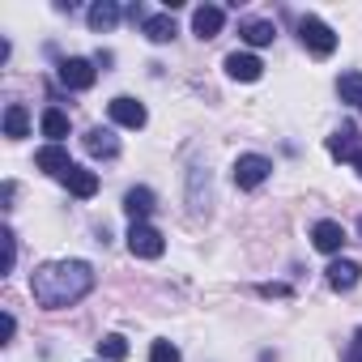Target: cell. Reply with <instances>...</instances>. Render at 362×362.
<instances>
[{
	"label": "cell",
	"mask_w": 362,
	"mask_h": 362,
	"mask_svg": "<svg viewBox=\"0 0 362 362\" xmlns=\"http://www.w3.org/2000/svg\"><path fill=\"white\" fill-rule=\"evenodd\" d=\"M149 362H179V349L170 341H153L149 345Z\"/></svg>",
	"instance_id": "cell-23"
},
{
	"label": "cell",
	"mask_w": 362,
	"mask_h": 362,
	"mask_svg": "<svg viewBox=\"0 0 362 362\" xmlns=\"http://www.w3.org/2000/svg\"><path fill=\"white\" fill-rule=\"evenodd\" d=\"M349 166H354V170H358V175H362V149H358V153H354V158H349Z\"/></svg>",
	"instance_id": "cell-28"
},
{
	"label": "cell",
	"mask_w": 362,
	"mask_h": 362,
	"mask_svg": "<svg viewBox=\"0 0 362 362\" xmlns=\"http://www.w3.org/2000/svg\"><path fill=\"white\" fill-rule=\"evenodd\" d=\"M90 290H94V269L86 260H52V264H39L30 277V294L47 311L81 303Z\"/></svg>",
	"instance_id": "cell-1"
},
{
	"label": "cell",
	"mask_w": 362,
	"mask_h": 362,
	"mask_svg": "<svg viewBox=\"0 0 362 362\" xmlns=\"http://www.w3.org/2000/svg\"><path fill=\"white\" fill-rule=\"evenodd\" d=\"M239 35H243V43H247V47H269V43L277 39V26L256 18V22H243V26H239Z\"/></svg>",
	"instance_id": "cell-17"
},
{
	"label": "cell",
	"mask_w": 362,
	"mask_h": 362,
	"mask_svg": "<svg viewBox=\"0 0 362 362\" xmlns=\"http://www.w3.org/2000/svg\"><path fill=\"white\" fill-rule=\"evenodd\" d=\"M115 22H119V5H111V0H98V5H90V30L107 35V30H115Z\"/></svg>",
	"instance_id": "cell-19"
},
{
	"label": "cell",
	"mask_w": 362,
	"mask_h": 362,
	"mask_svg": "<svg viewBox=\"0 0 362 362\" xmlns=\"http://www.w3.org/2000/svg\"><path fill=\"white\" fill-rule=\"evenodd\" d=\"M226 73H230L235 81H260V77H264V64H260V56H252V52H230V56H226Z\"/></svg>",
	"instance_id": "cell-7"
},
{
	"label": "cell",
	"mask_w": 362,
	"mask_h": 362,
	"mask_svg": "<svg viewBox=\"0 0 362 362\" xmlns=\"http://www.w3.org/2000/svg\"><path fill=\"white\" fill-rule=\"evenodd\" d=\"M81 145H86V153H94V158H115V153H119V141H115L111 128H90V132L81 136Z\"/></svg>",
	"instance_id": "cell-11"
},
{
	"label": "cell",
	"mask_w": 362,
	"mask_h": 362,
	"mask_svg": "<svg viewBox=\"0 0 362 362\" xmlns=\"http://www.w3.org/2000/svg\"><path fill=\"white\" fill-rule=\"evenodd\" d=\"M35 166H39V170H47V175H60V179L73 170V162H69V149H64V145H43V149L35 153Z\"/></svg>",
	"instance_id": "cell-9"
},
{
	"label": "cell",
	"mask_w": 362,
	"mask_h": 362,
	"mask_svg": "<svg viewBox=\"0 0 362 362\" xmlns=\"http://www.w3.org/2000/svg\"><path fill=\"white\" fill-rule=\"evenodd\" d=\"M39 128H43V136H47L52 145H60V141L69 136V115H64L60 107H47L43 119H39Z\"/></svg>",
	"instance_id": "cell-18"
},
{
	"label": "cell",
	"mask_w": 362,
	"mask_h": 362,
	"mask_svg": "<svg viewBox=\"0 0 362 362\" xmlns=\"http://www.w3.org/2000/svg\"><path fill=\"white\" fill-rule=\"evenodd\" d=\"M26 132H30L26 107H22V103H9V107H5V136H9V141H22Z\"/></svg>",
	"instance_id": "cell-20"
},
{
	"label": "cell",
	"mask_w": 362,
	"mask_h": 362,
	"mask_svg": "<svg viewBox=\"0 0 362 362\" xmlns=\"http://www.w3.org/2000/svg\"><path fill=\"white\" fill-rule=\"evenodd\" d=\"M358 136H362L358 128H341V132H332V136H328V153H332V158H341V162H349V158L362 149V141H358Z\"/></svg>",
	"instance_id": "cell-14"
},
{
	"label": "cell",
	"mask_w": 362,
	"mask_h": 362,
	"mask_svg": "<svg viewBox=\"0 0 362 362\" xmlns=\"http://www.w3.org/2000/svg\"><path fill=\"white\" fill-rule=\"evenodd\" d=\"M324 277H328L332 290H354L358 277H362V264H358V260H332V264L324 269Z\"/></svg>",
	"instance_id": "cell-10"
},
{
	"label": "cell",
	"mask_w": 362,
	"mask_h": 362,
	"mask_svg": "<svg viewBox=\"0 0 362 362\" xmlns=\"http://www.w3.org/2000/svg\"><path fill=\"white\" fill-rule=\"evenodd\" d=\"M222 22H226V13H222L218 5H201V9L192 13V30H197V39H214V35L222 30Z\"/></svg>",
	"instance_id": "cell-12"
},
{
	"label": "cell",
	"mask_w": 362,
	"mask_h": 362,
	"mask_svg": "<svg viewBox=\"0 0 362 362\" xmlns=\"http://www.w3.org/2000/svg\"><path fill=\"white\" fill-rule=\"evenodd\" d=\"M64 184H69V192H73V197L90 201V197L98 192V175H94V170H86V166H73V170L64 175Z\"/></svg>",
	"instance_id": "cell-15"
},
{
	"label": "cell",
	"mask_w": 362,
	"mask_h": 362,
	"mask_svg": "<svg viewBox=\"0 0 362 362\" xmlns=\"http://www.w3.org/2000/svg\"><path fill=\"white\" fill-rule=\"evenodd\" d=\"M107 115L119 124V128H145V119H149V111H145V103H136V98H111L107 103Z\"/></svg>",
	"instance_id": "cell-5"
},
{
	"label": "cell",
	"mask_w": 362,
	"mask_h": 362,
	"mask_svg": "<svg viewBox=\"0 0 362 362\" xmlns=\"http://www.w3.org/2000/svg\"><path fill=\"white\" fill-rule=\"evenodd\" d=\"M98 354H103V362H124V358H128V341H124L119 332H111V337L98 341Z\"/></svg>",
	"instance_id": "cell-22"
},
{
	"label": "cell",
	"mask_w": 362,
	"mask_h": 362,
	"mask_svg": "<svg viewBox=\"0 0 362 362\" xmlns=\"http://www.w3.org/2000/svg\"><path fill=\"white\" fill-rule=\"evenodd\" d=\"M311 243H315V252L337 256V252H341V243H345L341 222H315V226H311Z\"/></svg>",
	"instance_id": "cell-8"
},
{
	"label": "cell",
	"mask_w": 362,
	"mask_h": 362,
	"mask_svg": "<svg viewBox=\"0 0 362 362\" xmlns=\"http://www.w3.org/2000/svg\"><path fill=\"white\" fill-rule=\"evenodd\" d=\"M0 239H5V273H13V264H18V235L5 230Z\"/></svg>",
	"instance_id": "cell-24"
},
{
	"label": "cell",
	"mask_w": 362,
	"mask_h": 362,
	"mask_svg": "<svg viewBox=\"0 0 362 362\" xmlns=\"http://www.w3.org/2000/svg\"><path fill=\"white\" fill-rule=\"evenodd\" d=\"M13 332H18V320H13V315H5V341H13Z\"/></svg>",
	"instance_id": "cell-27"
},
{
	"label": "cell",
	"mask_w": 362,
	"mask_h": 362,
	"mask_svg": "<svg viewBox=\"0 0 362 362\" xmlns=\"http://www.w3.org/2000/svg\"><path fill=\"white\" fill-rule=\"evenodd\" d=\"M345 362H362V328L354 332V341H349V349H345Z\"/></svg>",
	"instance_id": "cell-25"
},
{
	"label": "cell",
	"mask_w": 362,
	"mask_h": 362,
	"mask_svg": "<svg viewBox=\"0 0 362 362\" xmlns=\"http://www.w3.org/2000/svg\"><path fill=\"white\" fill-rule=\"evenodd\" d=\"M337 94H341V103H349V107L362 111V73H345L337 81Z\"/></svg>",
	"instance_id": "cell-21"
},
{
	"label": "cell",
	"mask_w": 362,
	"mask_h": 362,
	"mask_svg": "<svg viewBox=\"0 0 362 362\" xmlns=\"http://www.w3.org/2000/svg\"><path fill=\"white\" fill-rule=\"evenodd\" d=\"M141 30H145V39H149V43H170V39L179 35L170 13H153V18H145V22H141Z\"/></svg>",
	"instance_id": "cell-16"
},
{
	"label": "cell",
	"mask_w": 362,
	"mask_h": 362,
	"mask_svg": "<svg viewBox=\"0 0 362 362\" xmlns=\"http://www.w3.org/2000/svg\"><path fill=\"white\" fill-rule=\"evenodd\" d=\"M94 77H98V73H94V64H90V60H81V56H69V60L60 64V81H64L69 90H90V86H94Z\"/></svg>",
	"instance_id": "cell-6"
},
{
	"label": "cell",
	"mask_w": 362,
	"mask_h": 362,
	"mask_svg": "<svg viewBox=\"0 0 362 362\" xmlns=\"http://www.w3.org/2000/svg\"><path fill=\"white\" fill-rule=\"evenodd\" d=\"M269 175H273V162H269L264 153H239V158H235V184H239L243 192L260 188Z\"/></svg>",
	"instance_id": "cell-3"
},
{
	"label": "cell",
	"mask_w": 362,
	"mask_h": 362,
	"mask_svg": "<svg viewBox=\"0 0 362 362\" xmlns=\"http://www.w3.org/2000/svg\"><path fill=\"white\" fill-rule=\"evenodd\" d=\"M124 214H128L132 222H145V218L153 214V192H149V188H128V192H124Z\"/></svg>",
	"instance_id": "cell-13"
},
{
	"label": "cell",
	"mask_w": 362,
	"mask_h": 362,
	"mask_svg": "<svg viewBox=\"0 0 362 362\" xmlns=\"http://www.w3.org/2000/svg\"><path fill=\"white\" fill-rule=\"evenodd\" d=\"M128 252L141 256V260H158V256L166 252V239H162L158 226H149V222H132V230H128Z\"/></svg>",
	"instance_id": "cell-4"
},
{
	"label": "cell",
	"mask_w": 362,
	"mask_h": 362,
	"mask_svg": "<svg viewBox=\"0 0 362 362\" xmlns=\"http://www.w3.org/2000/svg\"><path fill=\"white\" fill-rule=\"evenodd\" d=\"M260 294H264V298H286L290 286H281V281H277V286H260Z\"/></svg>",
	"instance_id": "cell-26"
},
{
	"label": "cell",
	"mask_w": 362,
	"mask_h": 362,
	"mask_svg": "<svg viewBox=\"0 0 362 362\" xmlns=\"http://www.w3.org/2000/svg\"><path fill=\"white\" fill-rule=\"evenodd\" d=\"M298 39H303V47L311 52V56H332L337 52V35H332V26L328 22H320V18H298Z\"/></svg>",
	"instance_id": "cell-2"
}]
</instances>
